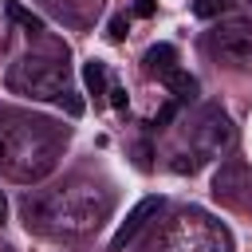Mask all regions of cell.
Listing matches in <instances>:
<instances>
[{
	"instance_id": "3",
	"label": "cell",
	"mask_w": 252,
	"mask_h": 252,
	"mask_svg": "<svg viewBox=\"0 0 252 252\" xmlns=\"http://www.w3.org/2000/svg\"><path fill=\"white\" fill-rule=\"evenodd\" d=\"M8 91L24 94V98H39V102H59L67 106V114H83V102L71 91V71L67 63L55 59H20L8 67Z\"/></svg>"
},
{
	"instance_id": "7",
	"label": "cell",
	"mask_w": 252,
	"mask_h": 252,
	"mask_svg": "<svg viewBox=\"0 0 252 252\" xmlns=\"http://www.w3.org/2000/svg\"><path fill=\"white\" fill-rule=\"evenodd\" d=\"M213 197H217L224 209L252 213V169H248L240 158L220 161V169L213 173Z\"/></svg>"
},
{
	"instance_id": "10",
	"label": "cell",
	"mask_w": 252,
	"mask_h": 252,
	"mask_svg": "<svg viewBox=\"0 0 252 252\" xmlns=\"http://www.w3.org/2000/svg\"><path fill=\"white\" fill-rule=\"evenodd\" d=\"M161 83L169 87V94H173V102H189V98L197 94V79H193L189 71H181V67H177V71H169V75H165Z\"/></svg>"
},
{
	"instance_id": "2",
	"label": "cell",
	"mask_w": 252,
	"mask_h": 252,
	"mask_svg": "<svg viewBox=\"0 0 252 252\" xmlns=\"http://www.w3.org/2000/svg\"><path fill=\"white\" fill-rule=\"evenodd\" d=\"M59 130L43 118L0 110V169L16 181H39L55 169Z\"/></svg>"
},
{
	"instance_id": "13",
	"label": "cell",
	"mask_w": 252,
	"mask_h": 252,
	"mask_svg": "<svg viewBox=\"0 0 252 252\" xmlns=\"http://www.w3.org/2000/svg\"><path fill=\"white\" fill-rule=\"evenodd\" d=\"M8 16H12V20H20V24L28 28V32H39V28H43V24H39V16H32V12H24V8L16 4V0H8Z\"/></svg>"
},
{
	"instance_id": "1",
	"label": "cell",
	"mask_w": 252,
	"mask_h": 252,
	"mask_svg": "<svg viewBox=\"0 0 252 252\" xmlns=\"http://www.w3.org/2000/svg\"><path fill=\"white\" fill-rule=\"evenodd\" d=\"M24 213H28V228L79 240V236H91L110 217V193L98 189L94 181H67L59 189L28 197Z\"/></svg>"
},
{
	"instance_id": "14",
	"label": "cell",
	"mask_w": 252,
	"mask_h": 252,
	"mask_svg": "<svg viewBox=\"0 0 252 252\" xmlns=\"http://www.w3.org/2000/svg\"><path fill=\"white\" fill-rule=\"evenodd\" d=\"M106 94H110V102H114L118 110H126V91H122L118 83H110V91H106Z\"/></svg>"
},
{
	"instance_id": "17",
	"label": "cell",
	"mask_w": 252,
	"mask_h": 252,
	"mask_svg": "<svg viewBox=\"0 0 252 252\" xmlns=\"http://www.w3.org/2000/svg\"><path fill=\"white\" fill-rule=\"evenodd\" d=\"M4 213H8V201H4V189H0V224H4Z\"/></svg>"
},
{
	"instance_id": "9",
	"label": "cell",
	"mask_w": 252,
	"mask_h": 252,
	"mask_svg": "<svg viewBox=\"0 0 252 252\" xmlns=\"http://www.w3.org/2000/svg\"><path fill=\"white\" fill-rule=\"evenodd\" d=\"M146 75H158V79H165L169 71H177V47L173 43H158V47H150L146 51Z\"/></svg>"
},
{
	"instance_id": "8",
	"label": "cell",
	"mask_w": 252,
	"mask_h": 252,
	"mask_svg": "<svg viewBox=\"0 0 252 252\" xmlns=\"http://www.w3.org/2000/svg\"><path fill=\"white\" fill-rule=\"evenodd\" d=\"M158 209H161V197H146V201H138V205L130 209V217H126V220L118 224V232H114L110 248H114V252H118V248H126V244H130V240L138 236V228H142V224H146V220H150V217H154Z\"/></svg>"
},
{
	"instance_id": "4",
	"label": "cell",
	"mask_w": 252,
	"mask_h": 252,
	"mask_svg": "<svg viewBox=\"0 0 252 252\" xmlns=\"http://www.w3.org/2000/svg\"><path fill=\"white\" fill-rule=\"evenodd\" d=\"M236 142V130H232V122H228V114L220 110V106H205L201 114H197V122L189 126V138H185V150H177V161H173V169L177 173H193L197 165H205V161H213V158H220L228 146Z\"/></svg>"
},
{
	"instance_id": "16",
	"label": "cell",
	"mask_w": 252,
	"mask_h": 252,
	"mask_svg": "<svg viewBox=\"0 0 252 252\" xmlns=\"http://www.w3.org/2000/svg\"><path fill=\"white\" fill-rule=\"evenodd\" d=\"M134 12H138V16H150V12H154V0H138Z\"/></svg>"
},
{
	"instance_id": "15",
	"label": "cell",
	"mask_w": 252,
	"mask_h": 252,
	"mask_svg": "<svg viewBox=\"0 0 252 252\" xmlns=\"http://www.w3.org/2000/svg\"><path fill=\"white\" fill-rule=\"evenodd\" d=\"M126 35V16H114L110 20V39H122Z\"/></svg>"
},
{
	"instance_id": "5",
	"label": "cell",
	"mask_w": 252,
	"mask_h": 252,
	"mask_svg": "<svg viewBox=\"0 0 252 252\" xmlns=\"http://www.w3.org/2000/svg\"><path fill=\"white\" fill-rule=\"evenodd\" d=\"M158 252H232V236L205 213H181L161 232Z\"/></svg>"
},
{
	"instance_id": "11",
	"label": "cell",
	"mask_w": 252,
	"mask_h": 252,
	"mask_svg": "<svg viewBox=\"0 0 252 252\" xmlns=\"http://www.w3.org/2000/svg\"><path fill=\"white\" fill-rule=\"evenodd\" d=\"M83 83H87V91H91L94 98H102V94L110 91V75H106V63L91 59V63L83 67Z\"/></svg>"
},
{
	"instance_id": "6",
	"label": "cell",
	"mask_w": 252,
	"mask_h": 252,
	"mask_svg": "<svg viewBox=\"0 0 252 252\" xmlns=\"http://www.w3.org/2000/svg\"><path fill=\"white\" fill-rule=\"evenodd\" d=\"M205 51L232 67V71H248L252 67V20H224L205 35Z\"/></svg>"
},
{
	"instance_id": "12",
	"label": "cell",
	"mask_w": 252,
	"mask_h": 252,
	"mask_svg": "<svg viewBox=\"0 0 252 252\" xmlns=\"http://www.w3.org/2000/svg\"><path fill=\"white\" fill-rule=\"evenodd\" d=\"M236 0H193V16L197 20H217L220 12H228Z\"/></svg>"
}]
</instances>
